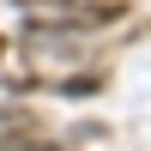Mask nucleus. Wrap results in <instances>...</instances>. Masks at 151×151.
Segmentation results:
<instances>
[{
	"mask_svg": "<svg viewBox=\"0 0 151 151\" xmlns=\"http://www.w3.org/2000/svg\"><path fill=\"white\" fill-rule=\"evenodd\" d=\"M0 48H6V36H0Z\"/></svg>",
	"mask_w": 151,
	"mask_h": 151,
	"instance_id": "obj_1",
	"label": "nucleus"
}]
</instances>
